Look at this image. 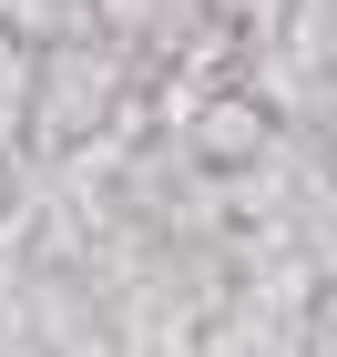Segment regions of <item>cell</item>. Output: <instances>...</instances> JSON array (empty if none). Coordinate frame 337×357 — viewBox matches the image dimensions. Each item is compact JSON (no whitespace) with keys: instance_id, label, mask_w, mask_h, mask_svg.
<instances>
[{"instance_id":"3957f363","label":"cell","mask_w":337,"mask_h":357,"mask_svg":"<svg viewBox=\"0 0 337 357\" xmlns=\"http://www.w3.org/2000/svg\"><path fill=\"white\" fill-rule=\"evenodd\" d=\"M21 102H31V41L0 31V164H21Z\"/></svg>"},{"instance_id":"6da1fadb","label":"cell","mask_w":337,"mask_h":357,"mask_svg":"<svg viewBox=\"0 0 337 357\" xmlns=\"http://www.w3.org/2000/svg\"><path fill=\"white\" fill-rule=\"evenodd\" d=\"M133 61L112 52L92 21L52 31V41H31V102H21V164H52V153H72L82 133H103L112 112L133 102Z\"/></svg>"},{"instance_id":"7a4b0ae2","label":"cell","mask_w":337,"mask_h":357,"mask_svg":"<svg viewBox=\"0 0 337 357\" xmlns=\"http://www.w3.org/2000/svg\"><path fill=\"white\" fill-rule=\"evenodd\" d=\"M82 21L103 31L112 52L133 61V82L153 92V72H164V61L204 31V0H82Z\"/></svg>"}]
</instances>
